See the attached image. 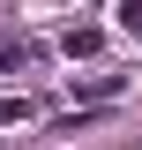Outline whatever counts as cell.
I'll return each instance as SVG.
<instances>
[{
	"label": "cell",
	"mask_w": 142,
	"mask_h": 150,
	"mask_svg": "<svg viewBox=\"0 0 142 150\" xmlns=\"http://www.w3.org/2000/svg\"><path fill=\"white\" fill-rule=\"evenodd\" d=\"M82 8H97V0H82Z\"/></svg>",
	"instance_id": "obj_2"
},
{
	"label": "cell",
	"mask_w": 142,
	"mask_h": 150,
	"mask_svg": "<svg viewBox=\"0 0 142 150\" xmlns=\"http://www.w3.org/2000/svg\"><path fill=\"white\" fill-rule=\"evenodd\" d=\"M60 45H67V60H90L97 45H105V30H97V23H75V30L60 38Z\"/></svg>",
	"instance_id": "obj_1"
}]
</instances>
